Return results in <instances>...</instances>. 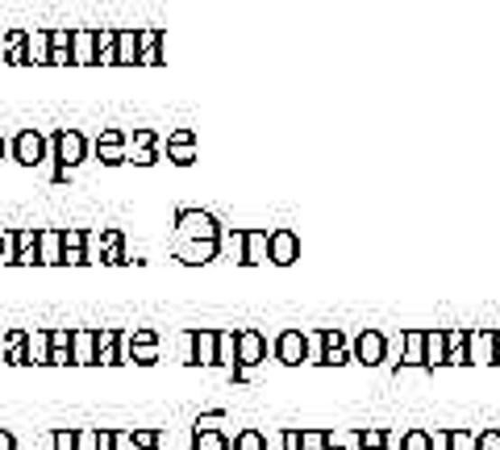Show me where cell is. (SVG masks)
I'll return each mask as SVG.
<instances>
[{"instance_id":"6da1fadb","label":"cell","mask_w":500,"mask_h":450,"mask_svg":"<svg viewBox=\"0 0 500 450\" xmlns=\"http://www.w3.org/2000/svg\"><path fill=\"white\" fill-rule=\"evenodd\" d=\"M84 159H88V138L79 134V129L63 126L59 134H51V163H55V167H67V172H76Z\"/></svg>"},{"instance_id":"7a4b0ae2","label":"cell","mask_w":500,"mask_h":450,"mask_svg":"<svg viewBox=\"0 0 500 450\" xmlns=\"http://www.w3.org/2000/svg\"><path fill=\"white\" fill-rule=\"evenodd\" d=\"M9 155L22 167H38V163H51V138H46L42 129H22L17 138H13V146H9Z\"/></svg>"},{"instance_id":"3957f363","label":"cell","mask_w":500,"mask_h":450,"mask_svg":"<svg viewBox=\"0 0 500 450\" xmlns=\"http://www.w3.org/2000/svg\"><path fill=\"white\" fill-rule=\"evenodd\" d=\"M92 150H97L100 163H109V167H117V163L130 159V134L117 126H105L97 134V142H92Z\"/></svg>"},{"instance_id":"277c9868","label":"cell","mask_w":500,"mask_h":450,"mask_svg":"<svg viewBox=\"0 0 500 450\" xmlns=\"http://www.w3.org/2000/svg\"><path fill=\"white\" fill-rule=\"evenodd\" d=\"M38 230L42 225H17V267H42V250H38Z\"/></svg>"},{"instance_id":"5b68a950","label":"cell","mask_w":500,"mask_h":450,"mask_svg":"<svg viewBox=\"0 0 500 450\" xmlns=\"http://www.w3.org/2000/svg\"><path fill=\"white\" fill-rule=\"evenodd\" d=\"M38 250H42V267H63V225H42Z\"/></svg>"},{"instance_id":"8992f818","label":"cell","mask_w":500,"mask_h":450,"mask_svg":"<svg viewBox=\"0 0 500 450\" xmlns=\"http://www.w3.org/2000/svg\"><path fill=\"white\" fill-rule=\"evenodd\" d=\"M71 354H76V367L97 363V325H76V333H71Z\"/></svg>"},{"instance_id":"52a82bcc","label":"cell","mask_w":500,"mask_h":450,"mask_svg":"<svg viewBox=\"0 0 500 450\" xmlns=\"http://www.w3.org/2000/svg\"><path fill=\"white\" fill-rule=\"evenodd\" d=\"M71 54H76V67H92V63H97V30L76 25V33H71Z\"/></svg>"},{"instance_id":"ba28073f","label":"cell","mask_w":500,"mask_h":450,"mask_svg":"<svg viewBox=\"0 0 500 450\" xmlns=\"http://www.w3.org/2000/svg\"><path fill=\"white\" fill-rule=\"evenodd\" d=\"M25 363L51 367V330H30V338H25Z\"/></svg>"},{"instance_id":"9c48e42d","label":"cell","mask_w":500,"mask_h":450,"mask_svg":"<svg viewBox=\"0 0 500 450\" xmlns=\"http://www.w3.org/2000/svg\"><path fill=\"white\" fill-rule=\"evenodd\" d=\"M25 42H30V30H9L0 38V59L5 63H25Z\"/></svg>"},{"instance_id":"30bf717a","label":"cell","mask_w":500,"mask_h":450,"mask_svg":"<svg viewBox=\"0 0 500 450\" xmlns=\"http://www.w3.org/2000/svg\"><path fill=\"white\" fill-rule=\"evenodd\" d=\"M97 63L100 67H121L117 63V30H109V25H100L97 30Z\"/></svg>"},{"instance_id":"8fae6325","label":"cell","mask_w":500,"mask_h":450,"mask_svg":"<svg viewBox=\"0 0 500 450\" xmlns=\"http://www.w3.org/2000/svg\"><path fill=\"white\" fill-rule=\"evenodd\" d=\"M25 338H30V330L0 333V354H5V363H25Z\"/></svg>"},{"instance_id":"7c38bea8","label":"cell","mask_w":500,"mask_h":450,"mask_svg":"<svg viewBox=\"0 0 500 450\" xmlns=\"http://www.w3.org/2000/svg\"><path fill=\"white\" fill-rule=\"evenodd\" d=\"M130 163H154V134L151 129H134L130 134Z\"/></svg>"},{"instance_id":"4fadbf2b","label":"cell","mask_w":500,"mask_h":450,"mask_svg":"<svg viewBox=\"0 0 500 450\" xmlns=\"http://www.w3.org/2000/svg\"><path fill=\"white\" fill-rule=\"evenodd\" d=\"M130 363H154V333L130 330Z\"/></svg>"},{"instance_id":"5bb4252c","label":"cell","mask_w":500,"mask_h":450,"mask_svg":"<svg viewBox=\"0 0 500 450\" xmlns=\"http://www.w3.org/2000/svg\"><path fill=\"white\" fill-rule=\"evenodd\" d=\"M138 46H142V54H138V63H159L163 59V33L159 30H138Z\"/></svg>"},{"instance_id":"9a60e30c","label":"cell","mask_w":500,"mask_h":450,"mask_svg":"<svg viewBox=\"0 0 500 450\" xmlns=\"http://www.w3.org/2000/svg\"><path fill=\"white\" fill-rule=\"evenodd\" d=\"M25 63H51V30H30Z\"/></svg>"},{"instance_id":"2e32d148","label":"cell","mask_w":500,"mask_h":450,"mask_svg":"<svg viewBox=\"0 0 500 450\" xmlns=\"http://www.w3.org/2000/svg\"><path fill=\"white\" fill-rule=\"evenodd\" d=\"M138 54H142L138 30H117V63L121 67H134V63H138Z\"/></svg>"},{"instance_id":"e0dca14e","label":"cell","mask_w":500,"mask_h":450,"mask_svg":"<svg viewBox=\"0 0 500 450\" xmlns=\"http://www.w3.org/2000/svg\"><path fill=\"white\" fill-rule=\"evenodd\" d=\"M79 450H113V429L84 426L79 429Z\"/></svg>"},{"instance_id":"ac0fdd59","label":"cell","mask_w":500,"mask_h":450,"mask_svg":"<svg viewBox=\"0 0 500 450\" xmlns=\"http://www.w3.org/2000/svg\"><path fill=\"white\" fill-rule=\"evenodd\" d=\"M208 225H213V221H208L205 213H184V217H180V234H184V238H200V234H205L208 238Z\"/></svg>"},{"instance_id":"d6986e66","label":"cell","mask_w":500,"mask_h":450,"mask_svg":"<svg viewBox=\"0 0 500 450\" xmlns=\"http://www.w3.org/2000/svg\"><path fill=\"white\" fill-rule=\"evenodd\" d=\"M51 450H79V429L59 426L55 434H51Z\"/></svg>"},{"instance_id":"ffe728a7","label":"cell","mask_w":500,"mask_h":450,"mask_svg":"<svg viewBox=\"0 0 500 450\" xmlns=\"http://www.w3.org/2000/svg\"><path fill=\"white\" fill-rule=\"evenodd\" d=\"M167 155L180 163H188V155H192V134H175L171 142H167Z\"/></svg>"},{"instance_id":"44dd1931","label":"cell","mask_w":500,"mask_h":450,"mask_svg":"<svg viewBox=\"0 0 500 450\" xmlns=\"http://www.w3.org/2000/svg\"><path fill=\"white\" fill-rule=\"evenodd\" d=\"M71 25H55V30H51V51H71Z\"/></svg>"},{"instance_id":"7402d4cb","label":"cell","mask_w":500,"mask_h":450,"mask_svg":"<svg viewBox=\"0 0 500 450\" xmlns=\"http://www.w3.org/2000/svg\"><path fill=\"white\" fill-rule=\"evenodd\" d=\"M208 250H213V242H184V247H180V255H184L188 263H200Z\"/></svg>"},{"instance_id":"603a6c76","label":"cell","mask_w":500,"mask_h":450,"mask_svg":"<svg viewBox=\"0 0 500 450\" xmlns=\"http://www.w3.org/2000/svg\"><path fill=\"white\" fill-rule=\"evenodd\" d=\"M113 450H142L138 438H134V429H113Z\"/></svg>"},{"instance_id":"cb8c5ba5","label":"cell","mask_w":500,"mask_h":450,"mask_svg":"<svg viewBox=\"0 0 500 450\" xmlns=\"http://www.w3.org/2000/svg\"><path fill=\"white\" fill-rule=\"evenodd\" d=\"M196 359L213 363V333H196Z\"/></svg>"},{"instance_id":"d4e9b609","label":"cell","mask_w":500,"mask_h":450,"mask_svg":"<svg viewBox=\"0 0 500 450\" xmlns=\"http://www.w3.org/2000/svg\"><path fill=\"white\" fill-rule=\"evenodd\" d=\"M196 450H226V442L218 434H196Z\"/></svg>"},{"instance_id":"484cf974","label":"cell","mask_w":500,"mask_h":450,"mask_svg":"<svg viewBox=\"0 0 500 450\" xmlns=\"http://www.w3.org/2000/svg\"><path fill=\"white\" fill-rule=\"evenodd\" d=\"M134 438H138L142 450H154V434H151V429H134Z\"/></svg>"},{"instance_id":"4316f807","label":"cell","mask_w":500,"mask_h":450,"mask_svg":"<svg viewBox=\"0 0 500 450\" xmlns=\"http://www.w3.org/2000/svg\"><path fill=\"white\" fill-rule=\"evenodd\" d=\"M242 354H246V359H255V354H259V338H242Z\"/></svg>"},{"instance_id":"83f0119b","label":"cell","mask_w":500,"mask_h":450,"mask_svg":"<svg viewBox=\"0 0 500 450\" xmlns=\"http://www.w3.org/2000/svg\"><path fill=\"white\" fill-rule=\"evenodd\" d=\"M0 450H17V438H13L9 429H0Z\"/></svg>"},{"instance_id":"f1b7e54d","label":"cell","mask_w":500,"mask_h":450,"mask_svg":"<svg viewBox=\"0 0 500 450\" xmlns=\"http://www.w3.org/2000/svg\"><path fill=\"white\" fill-rule=\"evenodd\" d=\"M238 450H259V438H255V434H246V438L238 442Z\"/></svg>"},{"instance_id":"f546056e","label":"cell","mask_w":500,"mask_h":450,"mask_svg":"<svg viewBox=\"0 0 500 450\" xmlns=\"http://www.w3.org/2000/svg\"><path fill=\"white\" fill-rule=\"evenodd\" d=\"M5 230H9V221H5V217H0V234H5Z\"/></svg>"},{"instance_id":"4dcf8cb0","label":"cell","mask_w":500,"mask_h":450,"mask_svg":"<svg viewBox=\"0 0 500 450\" xmlns=\"http://www.w3.org/2000/svg\"><path fill=\"white\" fill-rule=\"evenodd\" d=\"M0 155H5V138H0Z\"/></svg>"},{"instance_id":"1f68e13d","label":"cell","mask_w":500,"mask_h":450,"mask_svg":"<svg viewBox=\"0 0 500 450\" xmlns=\"http://www.w3.org/2000/svg\"><path fill=\"white\" fill-rule=\"evenodd\" d=\"M0 250H5V234H0Z\"/></svg>"}]
</instances>
